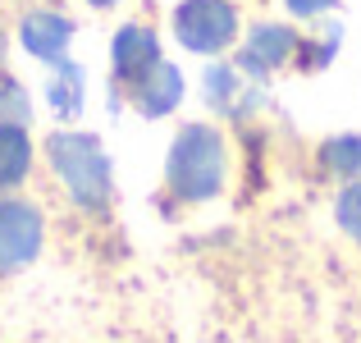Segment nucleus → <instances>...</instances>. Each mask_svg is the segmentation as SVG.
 <instances>
[{
	"mask_svg": "<svg viewBox=\"0 0 361 343\" xmlns=\"http://www.w3.org/2000/svg\"><path fill=\"white\" fill-rule=\"evenodd\" d=\"M320 160H325L329 174H338V179H357V174H361V138H357V133L329 138L325 147H320Z\"/></svg>",
	"mask_w": 361,
	"mask_h": 343,
	"instance_id": "11",
	"label": "nucleus"
},
{
	"mask_svg": "<svg viewBox=\"0 0 361 343\" xmlns=\"http://www.w3.org/2000/svg\"><path fill=\"white\" fill-rule=\"evenodd\" d=\"M283 5H288L298 18H316V14H325V9H334L338 0H283Z\"/></svg>",
	"mask_w": 361,
	"mask_h": 343,
	"instance_id": "15",
	"label": "nucleus"
},
{
	"mask_svg": "<svg viewBox=\"0 0 361 343\" xmlns=\"http://www.w3.org/2000/svg\"><path fill=\"white\" fill-rule=\"evenodd\" d=\"M133 97H137L142 114H151V119H160V114H169L183 101V73L174 69V64L156 60L147 73H142L137 83H133Z\"/></svg>",
	"mask_w": 361,
	"mask_h": 343,
	"instance_id": "8",
	"label": "nucleus"
},
{
	"mask_svg": "<svg viewBox=\"0 0 361 343\" xmlns=\"http://www.w3.org/2000/svg\"><path fill=\"white\" fill-rule=\"evenodd\" d=\"M206 101H211L215 110H233L238 114V69L211 64V69H206Z\"/></svg>",
	"mask_w": 361,
	"mask_h": 343,
	"instance_id": "12",
	"label": "nucleus"
},
{
	"mask_svg": "<svg viewBox=\"0 0 361 343\" xmlns=\"http://www.w3.org/2000/svg\"><path fill=\"white\" fill-rule=\"evenodd\" d=\"M334 215H338V224H343V234H353L361 243V183H348L343 193H338Z\"/></svg>",
	"mask_w": 361,
	"mask_h": 343,
	"instance_id": "14",
	"label": "nucleus"
},
{
	"mask_svg": "<svg viewBox=\"0 0 361 343\" xmlns=\"http://www.w3.org/2000/svg\"><path fill=\"white\" fill-rule=\"evenodd\" d=\"M46 156H51L60 183L69 188V197L87 211H106L110 202V160L101 151L97 138L87 133H51L46 142Z\"/></svg>",
	"mask_w": 361,
	"mask_h": 343,
	"instance_id": "2",
	"label": "nucleus"
},
{
	"mask_svg": "<svg viewBox=\"0 0 361 343\" xmlns=\"http://www.w3.org/2000/svg\"><path fill=\"white\" fill-rule=\"evenodd\" d=\"M174 37L197 55H215L238 37V9L229 0H183L174 9Z\"/></svg>",
	"mask_w": 361,
	"mask_h": 343,
	"instance_id": "3",
	"label": "nucleus"
},
{
	"mask_svg": "<svg viewBox=\"0 0 361 343\" xmlns=\"http://www.w3.org/2000/svg\"><path fill=\"white\" fill-rule=\"evenodd\" d=\"M27 165H32V142H27L23 124H0V188L23 183Z\"/></svg>",
	"mask_w": 361,
	"mask_h": 343,
	"instance_id": "9",
	"label": "nucleus"
},
{
	"mask_svg": "<svg viewBox=\"0 0 361 343\" xmlns=\"http://www.w3.org/2000/svg\"><path fill=\"white\" fill-rule=\"evenodd\" d=\"M87 5H97V9H106V5H119V0H87Z\"/></svg>",
	"mask_w": 361,
	"mask_h": 343,
	"instance_id": "16",
	"label": "nucleus"
},
{
	"mask_svg": "<svg viewBox=\"0 0 361 343\" xmlns=\"http://www.w3.org/2000/svg\"><path fill=\"white\" fill-rule=\"evenodd\" d=\"M42 247V215L27 202H0V275L27 265Z\"/></svg>",
	"mask_w": 361,
	"mask_h": 343,
	"instance_id": "4",
	"label": "nucleus"
},
{
	"mask_svg": "<svg viewBox=\"0 0 361 343\" xmlns=\"http://www.w3.org/2000/svg\"><path fill=\"white\" fill-rule=\"evenodd\" d=\"M298 51V32L283 23H261L252 28V37H247V46L238 51V69L247 78H265L270 69H279L288 55Z\"/></svg>",
	"mask_w": 361,
	"mask_h": 343,
	"instance_id": "5",
	"label": "nucleus"
},
{
	"mask_svg": "<svg viewBox=\"0 0 361 343\" xmlns=\"http://www.w3.org/2000/svg\"><path fill=\"white\" fill-rule=\"evenodd\" d=\"M32 106H27V92L14 78H0V124H27Z\"/></svg>",
	"mask_w": 361,
	"mask_h": 343,
	"instance_id": "13",
	"label": "nucleus"
},
{
	"mask_svg": "<svg viewBox=\"0 0 361 343\" xmlns=\"http://www.w3.org/2000/svg\"><path fill=\"white\" fill-rule=\"evenodd\" d=\"M169 188L183 202H206L224 188V138L211 124H188L169 147Z\"/></svg>",
	"mask_w": 361,
	"mask_h": 343,
	"instance_id": "1",
	"label": "nucleus"
},
{
	"mask_svg": "<svg viewBox=\"0 0 361 343\" xmlns=\"http://www.w3.org/2000/svg\"><path fill=\"white\" fill-rule=\"evenodd\" d=\"M0 55H5V32H0Z\"/></svg>",
	"mask_w": 361,
	"mask_h": 343,
	"instance_id": "17",
	"label": "nucleus"
},
{
	"mask_svg": "<svg viewBox=\"0 0 361 343\" xmlns=\"http://www.w3.org/2000/svg\"><path fill=\"white\" fill-rule=\"evenodd\" d=\"M156 60H160V42H156V32L142 28V23L119 28L115 42H110V69H115L119 83H137Z\"/></svg>",
	"mask_w": 361,
	"mask_h": 343,
	"instance_id": "7",
	"label": "nucleus"
},
{
	"mask_svg": "<svg viewBox=\"0 0 361 343\" xmlns=\"http://www.w3.org/2000/svg\"><path fill=\"white\" fill-rule=\"evenodd\" d=\"M46 101H51V110L60 114V119H73V114L82 110V69L69 60L55 64V78L51 88H46Z\"/></svg>",
	"mask_w": 361,
	"mask_h": 343,
	"instance_id": "10",
	"label": "nucleus"
},
{
	"mask_svg": "<svg viewBox=\"0 0 361 343\" xmlns=\"http://www.w3.org/2000/svg\"><path fill=\"white\" fill-rule=\"evenodd\" d=\"M18 37H23L27 55H37V60H46V64H60L64 51H69V42H73V23L64 14H55V9H32V14L18 23Z\"/></svg>",
	"mask_w": 361,
	"mask_h": 343,
	"instance_id": "6",
	"label": "nucleus"
}]
</instances>
